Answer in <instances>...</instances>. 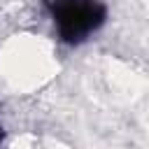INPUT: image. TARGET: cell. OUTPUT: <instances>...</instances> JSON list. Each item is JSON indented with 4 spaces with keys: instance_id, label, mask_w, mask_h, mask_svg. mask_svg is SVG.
I'll return each instance as SVG.
<instances>
[{
    "instance_id": "obj_1",
    "label": "cell",
    "mask_w": 149,
    "mask_h": 149,
    "mask_svg": "<svg viewBox=\"0 0 149 149\" xmlns=\"http://www.w3.org/2000/svg\"><path fill=\"white\" fill-rule=\"evenodd\" d=\"M51 16L68 42L84 40L105 21L100 0H49Z\"/></svg>"
}]
</instances>
